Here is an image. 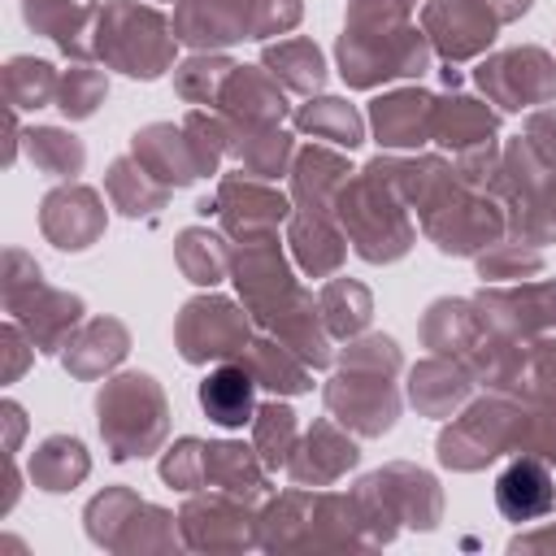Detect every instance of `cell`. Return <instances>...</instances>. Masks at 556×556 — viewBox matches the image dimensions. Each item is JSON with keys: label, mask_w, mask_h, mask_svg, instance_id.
Here are the masks:
<instances>
[{"label": "cell", "mask_w": 556, "mask_h": 556, "mask_svg": "<svg viewBox=\"0 0 556 556\" xmlns=\"http://www.w3.org/2000/svg\"><path fill=\"white\" fill-rule=\"evenodd\" d=\"M374 165L400 191L408 213H417L421 235L443 256H478L495 239L508 235V217L486 187H473L456 174L452 156L439 152H378Z\"/></svg>", "instance_id": "obj_1"}, {"label": "cell", "mask_w": 556, "mask_h": 556, "mask_svg": "<svg viewBox=\"0 0 556 556\" xmlns=\"http://www.w3.org/2000/svg\"><path fill=\"white\" fill-rule=\"evenodd\" d=\"M417 0H348L343 35L334 43L339 78L352 91H374L395 78H421L434 65V48L413 26Z\"/></svg>", "instance_id": "obj_2"}, {"label": "cell", "mask_w": 556, "mask_h": 556, "mask_svg": "<svg viewBox=\"0 0 556 556\" xmlns=\"http://www.w3.org/2000/svg\"><path fill=\"white\" fill-rule=\"evenodd\" d=\"M400 374H404V352L391 334H356L334 356V374L321 387V404L356 439H382L387 430H395L404 408L395 382Z\"/></svg>", "instance_id": "obj_3"}, {"label": "cell", "mask_w": 556, "mask_h": 556, "mask_svg": "<svg viewBox=\"0 0 556 556\" xmlns=\"http://www.w3.org/2000/svg\"><path fill=\"white\" fill-rule=\"evenodd\" d=\"M486 191L500 200L508 235H521L539 248L556 243V104L534 109L526 130L504 143Z\"/></svg>", "instance_id": "obj_4"}, {"label": "cell", "mask_w": 556, "mask_h": 556, "mask_svg": "<svg viewBox=\"0 0 556 556\" xmlns=\"http://www.w3.org/2000/svg\"><path fill=\"white\" fill-rule=\"evenodd\" d=\"M256 539L265 552H369L352 495L330 486H291L269 495L256 513Z\"/></svg>", "instance_id": "obj_5"}, {"label": "cell", "mask_w": 556, "mask_h": 556, "mask_svg": "<svg viewBox=\"0 0 556 556\" xmlns=\"http://www.w3.org/2000/svg\"><path fill=\"white\" fill-rule=\"evenodd\" d=\"M421 343L439 356H452L460 361L478 387L486 391H504L521 378V369L534 361L526 356L521 348H513L491 321L486 313L478 308L473 295H439L426 313H421V326H417Z\"/></svg>", "instance_id": "obj_6"}, {"label": "cell", "mask_w": 556, "mask_h": 556, "mask_svg": "<svg viewBox=\"0 0 556 556\" xmlns=\"http://www.w3.org/2000/svg\"><path fill=\"white\" fill-rule=\"evenodd\" d=\"M334 217L348 235V248L365 265H395L417 243L408 204L400 200V191L387 182V174L374 161L348 174V182L334 195Z\"/></svg>", "instance_id": "obj_7"}, {"label": "cell", "mask_w": 556, "mask_h": 556, "mask_svg": "<svg viewBox=\"0 0 556 556\" xmlns=\"http://www.w3.org/2000/svg\"><path fill=\"white\" fill-rule=\"evenodd\" d=\"M348 495L356 504L369 547L391 543L400 530L430 534L443 521V486L430 469H421L413 460H391V465L365 473Z\"/></svg>", "instance_id": "obj_8"}, {"label": "cell", "mask_w": 556, "mask_h": 556, "mask_svg": "<svg viewBox=\"0 0 556 556\" xmlns=\"http://www.w3.org/2000/svg\"><path fill=\"white\" fill-rule=\"evenodd\" d=\"M178 35L174 22L148 0H104L91 26V61L126 78L152 83L174 70Z\"/></svg>", "instance_id": "obj_9"}, {"label": "cell", "mask_w": 556, "mask_h": 556, "mask_svg": "<svg viewBox=\"0 0 556 556\" xmlns=\"http://www.w3.org/2000/svg\"><path fill=\"white\" fill-rule=\"evenodd\" d=\"M96 426L109 460H148L169 439V395L143 369L109 374L96 391Z\"/></svg>", "instance_id": "obj_10"}, {"label": "cell", "mask_w": 556, "mask_h": 556, "mask_svg": "<svg viewBox=\"0 0 556 556\" xmlns=\"http://www.w3.org/2000/svg\"><path fill=\"white\" fill-rule=\"evenodd\" d=\"M0 295L4 313L30 334V343L43 356H61L70 334L83 326V295L61 291L43 278V265L26 248H4V269H0Z\"/></svg>", "instance_id": "obj_11"}, {"label": "cell", "mask_w": 556, "mask_h": 556, "mask_svg": "<svg viewBox=\"0 0 556 556\" xmlns=\"http://www.w3.org/2000/svg\"><path fill=\"white\" fill-rule=\"evenodd\" d=\"M83 521H87V539L104 552L130 556V552H174V547H182L178 517L161 504H148L126 482L104 486L100 495H91L87 508H83Z\"/></svg>", "instance_id": "obj_12"}, {"label": "cell", "mask_w": 556, "mask_h": 556, "mask_svg": "<svg viewBox=\"0 0 556 556\" xmlns=\"http://www.w3.org/2000/svg\"><path fill=\"white\" fill-rule=\"evenodd\" d=\"M439 465L452 473H478L517 452V400L508 391H486L469 400L434 439Z\"/></svg>", "instance_id": "obj_13"}, {"label": "cell", "mask_w": 556, "mask_h": 556, "mask_svg": "<svg viewBox=\"0 0 556 556\" xmlns=\"http://www.w3.org/2000/svg\"><path fill=\"white\" fill-rule=\"evenodd\" d=\"M256 339V321L243 308V300L217 295L213 287L195 300H187L174 317V348L187 365H222L239 361L248 343Z\"/></svg>", "instance_id": "obj_14"}, {"label": "cell", "mask_w": 556, "mask_h": 556, "mask_svg": "<svg viewBox=\"0 0 556 556\" xmlns=\"http://www.w3.org/2000/svg\"><path fill=\"white\" fill-rule=\"evenodd\" d=\"M473 300L513 348L526 356H556V278H526L517 287L482 282Z\"/></svg>", "instance_id": "obj_15"}, {"label": "cell", "mask_w": 556, "mask_h": 556, "mask_svg": "<svg viewBox=\"0 0 556 556\" xmlns=\"http://www.w3.org/2000/svg\"><path fill=\"white\" fill-rule=\"evenodd\" d=\"M473 87L500 113H534L556 104V56L539 43L486 52L473 65Z\"/></svg>", "instance_id": "obj_16"}, {"label": "cell", "mask_w": 556, "mask_h": 556, "mask_svg": "<svg viewBox=\"0 0 556 556\" xmlns=\"http://www.w3.org/2000/svg\"><path fill=\"white\" fill-rule=\"evenodd\" d=\"M178 530L187 552H248L261 547L256 539V504L226 495V491H191L178 508Z\"/></svg>", "instance_id": "obj_17"}, {"label": "cell", "mask_w": 556, "mask_h": 556, "mask_svg": "<svg viewBox=\"0 0 556 556\" xmlns=\"http://www.w3.org/2000/svg\"><path fill=\"white\" fill-rule=\"evenodd\" d=\"M500 26L504 22L495 17L486 0H426L421 4V30L443 65H465L482 56L495 43Z\"/></svg>", "instance_id": "obj_18"}, {"label": "cell", "mask_w": 556, "mask_h": 556, "mask_svg": "<svg viewBox=\"0 0 556 556\" xmlns=\"http://www.w3.org/2000/svg\"><path fill=\"white\" fill-rule=\"evenodd\" d=\"M213 195H217V226L235 243L256 239V235H274L291 217V191H278L274 182L252 178L243 169L222 174Z\"/></svg>", "instance_id": "obj_19"}, {"label": "cell", "mask_w": 556, "mask_h": 556, "mask_svg": "<svg viewBox=\"0 0 556 556\" xmlns=\"http://www.w3.org/2000/svg\"><path fill=\"white\" fill-rule=\"evenodd\" d=\"M109 226V208L104 195L87 182H56L43 200H39V235L56 248V252H87L104 239Z\"/></svg>", "instance_id": "obj_20"}, {"label": "cell", "mask_w": 556, "mask_h": 556, "mask_svg": "<svg viewBox=\"0 0 556 556\" xmlns=\"http://www.w3.org/2000/svg\"><path fill=\"white\" fill-rule=\"evenodd\" d=\"M504 391L517 400V452L556 465V356H534Z\"/></svg>", "instance_id": "obj_21"}, {"label": "cell", "mask_w": 556, "mask_h": 556, "mask_svg": "<svg viewBox=\"0 0 556 556\" xmlns=\"http://www.w3.org/2000/svg\"><path fill=\"white\" fill-rule=\"evenodd\" d=\"M361 447L348 426L334 417H317L308 430H300V443L287 460V478L295 486H334L348 469H356Z\"/></svg>", "instance_id": "obj_22"}, {"label": "cell", "mask_w": 556, "mask_h": 556, "mask_svg": "<svg viewBox=\"0 0 556 556\" xmlns=\"http://www.w3.org/2000/svg\"><path fill=\"white\" fill-rule=\"evenodd\" d=\"M434 91L426 87H395L369 100V126L382 152H417L430 143V122H434Z\"/></svg>", "instance_id": "obj_23"}, {"label": "cell", "mask_w": 556, "mask_h": 556, "mask_svg": "<svg viewBox=\"0 0 556 556\" xmlns=\"http://www.w3.org/2000/svg\"><path fill=\"white\" fill-rule=\"evenodd\" d=\"M174 35L191 52H226L239 39H252L248 0H174Z\"/></svg>", "instance_id": "obj_24"}, {"label": "cell", "mask_w": 556, "mask_h": 556, "mask_svg": "<svg viewBox=\"0 0 556 556\" xmlns=\"http://www.w3.org/2000/svg\"><path fill=\"white\" fill-rule=\"evenodd\" d=\"M287 87L265 65H235L217 91V113L243 126H282L291 117Z\"/></svg>", "instance_id": "obj_25"}, {"label": "cell", "mask_w": 556, "mask_h": 556, "mask_svg": "<svg viewBox=\"0 0 556 556\" xmlns=\"http://www.w3.org/2000/svg\"><path fill=\"white\" fill-rule=\"evenodd\" d=\"M473 387H478V382H473V374H469L460 361L430 352L426 361H417V365L408 369L404 395H408V404H413L421 417L447 421V417H456V413L473 400Z\"/></svg>", "instance_id": "obj_26"}, {"label": "cell", "mask_w": 556, "mask_h": 556, "mask_svg": "<svg viewBox=\"0 0 556 556\" xmlns=\"http://www.w3.org/2000/svg\"><path fill=\"white\" fill-rule=\"evenodd\" d=\"M287 248L300 274L308 278H334L348 261V235L334 213L317 208H291L287 217Z\"/></svg>", "instance_id": "obj_27"}, {"label": "cell", "mask_w": 556, "mask_h": 556, "mask_svg": "<svg viewBox=\"0 0 556 556\" xmlns=\"http://www.w3.org/2000/svg\"><path fill=\"white\" fill-rule=\"evenodd\" d=\"M126 352H130V330L122 317H87L61 348V365L70 378L96 382L109 378L126 361Z\"/></svg>", "instance_id": "obj_28"}, {"label": "cell", "mask_w": 556, "mask_h": 556, "mask_svg": "<svg viewBox=\"0 0 556 556\" xmlns=\"http://www.w3.org/2000/svg\"><path fill=\"white\" fill-rule=\"evenodd\" d=\"M495 508L508 517V521H543L552 508H556V478H552V465L539 460V456H526L517 452L500 478H495Z\"/></svg>", "instance_id": "obj_29"}, {"label": "cell", "mask_w": 556, "mask_h": 556, "mask_svg": "<svg viewBox=\"0 0 556 556\" xmlns=\"http://www.w3.org/2000/svg\"><path fill=\"white\" fill-rule=\"evenodd\" d=\"M495 139H500V109H491L486 100L465 96V91H447L434 100L430 143H439L443 152L460 156V152L495 143Z\"/></svg>", "instance_id": "obj_30"}, {"label": "cell", "mask_w": 556, "mask_h": 556, "mask_svg": "<svg viewBox=\"0 0 556 556\" xmlns=\"http://www.w3.org/2000/svg\"><path fill=\"white\" fill-rule=\"evenodd\" d=\"M130 156H135L156 182H165L169 191L191 187L195 178H204V174H200V161H195V152H191V143H187L182 122H178V126H174V122H148V126H139V130L130 135Z\"/></svg>", "instance_id": "obj_31"}, {"label": "cell", "mask_w": 556, "mask_h": 556, "mask_svg": "<svg viewBox=\"0 0 556 556\" xmlns=\"http://www.w3.org/2000/svg\"><path fill=\"white\" fill-rule=\"evenodd\" d=\"M96 13H100V0H22L26 26L52 39L70 61H91Z\"/></svg>", "instance_id": "obj_32"}, {"label": "cell", "mask_w": 556, "mask_h": 556, "mask_svg": "<svg viewBox=\"0 0 556 556\" xmlns=\"http://www.w3.org/2000/svg\"><path fill=\"white\" fill-rule=\"evenodd\" d=\"M226 156L265 182H278L282 174H291L295 161V135L287 126H243L226 117Z\"/></svg>", "instance_id": "obj_33"}, {"label": "cell", "mask_w": 556, "mask_h": 556, "mask_svg": "<svg viewBox=\"0 0 556 556\" xmlns=\"http://www.w3.org/2000/svg\"><path fill=\"white\" fill-rule=\"evenodd\" d=\"M200 408H204V417L213 421V426H222V430H243V426H252V417H256V378H252V369L243 365V361H222V365H213L208 374H204V382H200Z\"/></svg>", "instance_id": "obj_34"}, {"label": "cell", "mask_w": 556, "mask_h": 556, "mask_svg": "<svg viewBox=\"0 0 556 556\" xmlns=\"http://www.w3.org/2000/svg\"><path fill=\"white\" fill-rule=\"evenodd\" d=\"M352 165L343 152L326 148V143H304L295 148L291 161V208H317V213H334V195L348 182Z\"/></svg>", "instance_id": "obj_35"}, {"label": "cell", "mask_w": 556, "mask_h": 556, "mask_svg": "<svg viewBox=\"0 0 556 556\" xmlns=\"http://www.w3.org/2000/svg\"><path fill=\"white\" fill-rule=\"evenodd\" d=\"M204 486L239 495L248 504H261V500H269V465L256 456L252 443L217 439L204 452Z\"/></svg>", "instance_id": "obj_36"}, {"label": "cell", "mask_w": 556, "mask_h": 556, "mask_svg": "<svg viewBox=\"0 0 556 556\" xmlns=\"http://www.w3.org/2000/svg\"><path fill=\"white\" fill-rule=\"evenodd\" d=\"M239 361L252 369L256 387H265L274 395H304V391H313V365L304 356H295L282 339L265 334V330H256V339L248 343V352Z\"/></svg>", "instance_id": "obj_37"}, {"label": "cell", "mask_w": 556, "mask_h": 556, "mask_svg": "<svg viewBox=\"0 0 556 556\" xmlns=\"http://www.w3.org/2000/svg\"><path fill=\"white\" fill-rule=\"evenodd\" d=\"M261 65L291 91V96H321L330 70H326V56L321 48L308 39V35H291V39H278V43H265L261 48Z\"/></svg>", "instance_id": "obj_38"}, {"label": "cell", "mask_w": 556, "mask_h": 556, "mask_svg": "<svg viewBox=\"0 0 556 556\" xmlns=\"http://www.w3.org/2000/svg\"><path fill=\"white\" fill-rule=\"evenodd\" d=\"M104 195H109V204H113L122 217L139 222V217H156V213L169 204L174 191H169L165 182H156L130 152H122V156H113L109 169H104Z\"/></svg>", "instance_id": "obj_39"}, {"label": "cell", "mask_w": 556, "mask_h": 556, "mask_svg": "<svg viewBox=\"0 0 556 556\" xmlns=\"http://www.w3.org/2000/svg\"><path fill=\"white\" fill-rule=\"evenodd\" d=\"M26 473H30V482H35L39 491L65 495V491H74V486L87 482L91 456H87V447H83L78 434H48V439L30 452Z\"/></svg>", "instance_id": "obj_40"}, {"label": "cell", "mask_w": 556, "mask_h": 556, "mask_svg": "<svg viewBox=\"0 0 556 556\" xmlns=\"http://www.w3.org/2000/svg\"><path fill=\"white\" fill-rule=\"evenodd\" d=\"M291 126L308 139H326L334 148H361L365 143V117L356 104H348L343 96H308L295 113H291Z\"/></svg>", "instance_id": "obj_41"}, {"label": "cell", "mask_w": 556, "mask_h": 556, "mask_svg": "<svg viewBox=\"0 0 556 556\" xmlns=\"http://www.w3.org/2000/svg\"><path fill=\"white\" fill-rule=\"evenodd\" d=\"M230 235L226 230H208V226H187L174 239V261L182 269L187 282L195 287H217L222 278H230Z\"/></svg>", "instance_id": "obj_42"}, {"label": "cell", "mask_w": 556, "mask_h": 556, "mask_svg": "<svg viewBox=\"0 0 556 556\" xmlns=\"http://www.w3.org/2000/svg\"><path fill=\"white\" fill-rule=\"evenodd\" d=\"M317 308H321V321H326V330L334 334V339H356V334H365L369 330V317H374V295H369V287L365 282H356V278H326L321 287H317Z\"/></svg>", "instance_id": "obj_43"}, {"label": "cell", "mask_w": 556, "mask_h": 556, "mask_svg": "<svg viewBox=\"0 0 556 556\" xmlns=\"http://www.w3.org/2000/svg\"><path fill=\"white\" fill-rule=\"evenodd\" d=\"M30 165L43 174V178H56V182H74L87 165V148L74 130L65 126H30L26 139H22Z\"/></svg>", "instance_id": "obj_44"}, {"label": "cell", "mask_w": 556, "mask_h": 556, "mask_svg": "<svg viewBox=\"0 0 556 556\" xmlns=\"http://www.w3.org/2000/svg\"><path fill=\"white\" fill-rule=\"evenodd\" d=\"M56 87H61V70L43 56H9L4 61V104L26 113V109H48L56 104Z\"/></svg>", "instance_id": "obj_45"}, {"label": "cell", "mask_w": 556, "mask_h": 556, "mask_svg": "<svg viewBox=\"0 0 556 556\" xmlns=\"http://www.w3.org/2000/svg\"><path fill=\"white\" fill-rule=\"evenodd\" d=\"M295 443H300V421H295L287 395L265 400V404L256 408V417H252V447H256V456L269 465V473L287 469Z\"/></svg>", "instance_id": "obj_46"}, {"label": "cell", "mask_w": 556, "mask_h": 556, "mask_svg": "<svg viewBox=\"0 0 556 556\" xmlns=\"http://www.w3.org/2000/svg\"><path fill=\"white\" fill-rule=\"evenodd\" d=\"M473 269L482 282H526V278L543 274V248L521 235H504L473 256Z\"/></svg>", "instance_id": "obj_47"}, {"label": "cell", "mask_w": 556, "mask_h": 556, "mask_svg": "<svg viewBox=\"0 0 556 556\" xmlns=\"http://www.w3.org/2000/svg\"><path fill=\"white\" fill-rule=\"evenodd\" d=\"M235 70V61L226 52H191L182 65H174V91L178 100H187L191 109H213L217 91L226 83V74Z\"/></svg>", "instance_id": "obj_48"}, {"label": "cell", "mask_w": 556, "mask_h": 556, "mask_svg": "<svg viewBox=\"0 0 556 556\" xmlns=\"http://www.w3.org/2000/svg\"><path fill=\"white\" fill-rule=\"evenodd\" d=\"M109 100V74L96 70V61H70V70H61V87H56V109L70 122H87L96 117V109Z\"/></svg>", "instance_id": "obj_49"}, {"label": "cell", "mask_w": 556, "mask_h": 556, "mask_svg": "<svg viewBox=\"0 0 556 556\" xmlns=\"http://www.w3.org/2000/svg\"><path fill=\"white\" fill-rule=\"evenodd\" d=\"M182 130H187V143L200 161V174H217L222 161H226V117L217 109H187L182 117Z\"/></svg>", "instance_id": "obj_50"}, {"label": "cell", "mask_w": 556, "mask_h": 556, "mask_svg": "<svg viewBox=\"0 0 556 556\" xmlns=\"http://www.w3.org/2000/svg\"><path fill=\"white\" fill-rule=\"evenodd\" d=\"M204 452H208V443L195 439V434L174 439V443L165 447L161 465H156V469H161V482L174 486V491H182V495L204 491Z\"/></svg>", "instance_id": "obj_51"}, {"label": "cell", "mask_w": 556, "mask_h": 556, "mask_svg": "<svg viewBox=\"0 0 556 556\" xmlns=\"http://www.w3.org/2000/svg\"><path fill=\"white\" fill-rule=\"evenodd\" d=\"M248 13H252V39H274L300 26L304 0H248Z\"/></svg>", "instance_id": "obj_52"}, {"label": "cell", "mask_w": 556, "mask_h": 556, "mask_svg": "<svg viewBox=\"0 0 556 556\" xmlns=\"http://www.w3.org/2000/svg\"><path fill=\"white\" fill-rule=\"evenodd\" d=\"M0 352H4V382H17L22 374H26V365L35 361V343H30V334L9 317L4 326H0Z\"/></svg>", "instance_id": "obj_53"}, {"label": "cell", "mask_w": 556, "mask_h": 556, "mask_svg": "<svg viewBox=\"0 0 556 556\" xmlns=\"http://www.w3.org/2000/svg\"><path fill=\"white\" fill-rule=\"evenodd\" d=\"M0 421H4V456H17L22 447V434H26V413L17 400H4L0 404Z\"/></svg>", "instance_id": "obj_54"}, {"label": "cell", "mask_w": 556, "mask_h": 556, "mask_svg": "<svg viewBox=\"0 0 556 556\" xmlns=\"http://www.w3.org/2000/svg\"><path fill=\"white\" fill-rule=\"evenodd\" d=\"M508 552H556V526H539L508 539Z\"/></svg>", "instance_id": "obj_55"}, {"label": "cell", "mask_w": 556, "mask_h": 556, "mask_svg": "<svg viewBox=\"0 0 556 556\" xmlns=\"http://www.w3.org/2000/svg\"><path fill=\"white\" fill-rule=\"evenodd\" d=\"M486 4H491V9H495V17L508 26V22H521V17L530 13V4H534V0H486Z\"/></svg>", "instance_id": "obj_56"}]
</instances>
